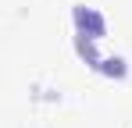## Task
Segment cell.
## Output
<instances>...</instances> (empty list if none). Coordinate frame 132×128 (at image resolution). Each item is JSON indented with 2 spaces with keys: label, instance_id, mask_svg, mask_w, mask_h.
Listing matches in <instances>:
<instances>
[{
  "label": "cell",
  "instance_id": "obj_1",
  "mask_svg": "<svg viewBox=\"0 0 132 128\" xmlns=\"http://www.w3.org/2000/svg\"><path fill=\"white\" fill-rule=\"evenodd\" d=\"M75 25H79V36H89V39L104 36V18L93 7H75Z\"/></svg>",
  "mask_w": 132,
  "mask_h": 128
}]
</instances>
